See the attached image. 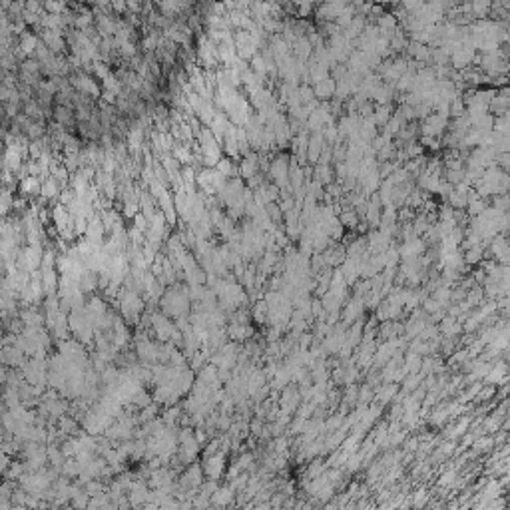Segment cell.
Returning a JSON list of instances; mask_svg holds the SVG:
<instances>
[{
    "mask_svg": "<svg viewBox=\"0 0 510 510\" xmlns=\"http://www.w3.org/2000/svg\"><path fill=\"white\" fill-rule=\"evenodd\" d=\"M42 247L40 245H28V247H24L18 255V263L24 267V269H28V271H32V269H36L38 265H40V261H42Z\"/></svg>",
    "mask_w": 510,
    "mask_h": 510,
    "instance_id": "1",
    "label": "cell"
},
{
    "mask_svg": "<svg viewBox=\"0 0 510 510\" xmlns=\"http://www.w3.org/2000/svg\"><path fill=\"white\" fill-rule=\"evenodd\" d=\"M74 86L82 94H90L94 98L100 96V86L96 84V80H92L90 76H86V74H80L78 78H74Z\"/></svg>",
    "mask_w": 510,
    "mask_h": 510,
    "instance_id": "2",
    "label": "cell"
},
{
    "mask_svg": "<svg viewBox=\"0 0 510 510\" xmlns=\"http://www.w3.org/2000/svg\"><path fill=\"white\" fill-rule=\"evenodd\" d=\"M38 36H34L32 32H22L20 34V42H18V48L20 52L24 56H30L36 52V46H38Z\"/></svg>",
    "mask_w": 510,
    "mask_h": 510,
    "instance_id": "3",
    "label": "cell"
},
{
    "mask_svg": "<svg viewBox=\"0 0 510 510\" xmlns=\"http://www.w3.org/2000/svg\"><path fill=\"white\" fill-rule=\"evenodd\" d=\"M20 192H22V196H26V198H30V196H38L40 194V187H42V182L34 178V176H26L24 180H20Z\"/></svg>",
    "mask_w": 510,
    "mask_h": 510,
    "instance_id": "4",
    "label": "cell"
},
{
    "mask_svg": "<svg viewBox=\"0 0 510 510\" xmlns=\"http://www.w3.org/2000/svg\"><path fill=\"white\" fill-rule=\"evenodd\" d=\"M20 74H22V78L26 80V82H32L34 78L38 76V70H40V64H38V60H24L22 64H20Z\"/></svg>",
    "mask_w": 510,
    "mask_h": 510,
    "instance_id": "5",
    "label": "cell"
},
{
    "mask_svg": "<svg viewBox=\"0 0 510 510\" xmlns=\"http://www.w3.org/2000/svg\"><path fill=\"white\" fill-rule=\"evenodd\" d=\"M12 189H8V187H2L0 189V219H4L8 216V211L12 209Z\"/></svg>",
    "mask_w": 510,
    "mask_h": 510,
    "instance_id": "6",
    "label": "cell"
},
{
    "mask_svg": "<svg viewBox=\"0 0 510 510\" xmlns=\"http://www.w3.org/2000/svg\"><path fill=\"white\" fill-rule=\"evenodd\" d=\"M335 80H331V78H325V80H321V82H317L315 84V90L313 94H317L319 98H329V96H333L335 94Z\"/></svg>",
    "mask_w": 510,
    "mask_h": 510,
    "instance_id": "7",
    "label": "cell"
},
{
    "mask_svg": "<svg viewBox=\"0 0 510 510\" xmlns=\"http://www.w3.org/2000/svg\"><path fill=\"white\" fill-rule=\"evenodd\" d=\"M40 196L44 198V200H52L58 196V183L52 180V178H48V180H44L42 182V187H40Z\"/></svg>",
    "mask_w": 510,
    "mask_h": 510,
    "instance_id": "8",
    "label": "cell"
},
{
    "mask_svg": "<svg viewBox=\"0 0 510 510\" xmlns=\"http://www.w3.org/2000/svg\"><path fill=\"white\" fill-rule=\"evenodd\" d=\"M239 169H241V174H243L245 178L251 180L255 176V169H257V156H247V158L241 162Z\"/></svg>",
    "mask_w": 510,
    "mask_h": 510,
    "instance_id": "9",
    "label": "cell"
},
{
    "mask_svg": "<svg viewBox=\"0 0 510 510\" xmlns=\"http://www.w3.org/2000/svg\"><path fill=\"white\" fill-rule=\"evenodd\" d=\"M174 156H176V162L180 160L182 164H189V162H194L192 152H189L185 146H180V144H176V146H174Z\"/></svg>",
    "mask_w": 510,
    "mask_h": 510,
    "instance_id": "10",
    "label": "cell"
},
{
    "mask_svg": "<svg viewBox=\"0 0 510 510\" xmlns=\"http://www.w3.org/2000/svg\"><path fill=\"white\" fill-rule=\"evenodd\" d=\"M42 8L46 10V14H64L66 4H62V2H46V4H42Z\"/></svg>",
    "mask_w": 510,
    "mask_h": 510,
    "instance_id": "11",
    "label": "cell"
},
{
    "mask_svg": "<svg viewBox=\"0 0 510 510\" xmlns=\"http://www.w3.org/2000/svg\"><path fill=\"white\" fill-rule=\"evenodd\" d=\"M92 70H94V74L98 76V78H108L110 74V68H108V64H104V62H94V66H92Z\"/></svg>",
    "mask_w": 510,
    "mask_h": 510,
    "instance_id": "12",
    "label": "cell"
},
{
    "mask_svg": "<svg viewBox=\"0 0 510 510\" xmlns=\"http://www.w3.org/2000/svg\"><path fill=\"white\" fill-rule=\"evenodd\" d=\"M341 221H343L345 225H351V227H355V225H357V216H355L353 211H345V214L341 216Z\"/></svg>",
    "mask_w": 510,
    "mask_h": 510,
    "instance_id": "13",
    "label": "cell"
},
{
    "mask_svg": "<svg viewBox=\"0 0 510 510\" xmlns=\"http://www.w3.org/2000/svg\"><path fill=\"white\" fill-rule=\"evenodd\" d=\"M2 138H4V136H2V132H0V146H2Z\"/></svg>",
    "mask_w": 510,
    "mask_h": 510,
    "instance_id": "14",
    "label": "cell"
},
{
    "mask_svg": "<svg viewBox=\"0 0 510 510\" xmlns=\"http://www.w3.org/2000/svg\"><path fill=\"white\" fill-rule=\"evenodd\" d=\"M0 167H2V154H0Z\"/></svg>",
    "mask_w": 510,
    "mask_h": 510,
    "instance_id": "15",
    "label": "cell"
},
{
    "mask_svg": "<svg viewBox=\"0 0 510 510\" xmlns=\"http://www.w3.org/2000/svg\"><path fill=\"white\" fill-rule=\"evenodd\" d=\"M2 112H4V108H2V106H0V116H2Z\"/></svg>",
    "mask_w": 510,
    "mask_h": 510,
    "instance_id": "16",
    "label": "cell"
}]
</instances>
